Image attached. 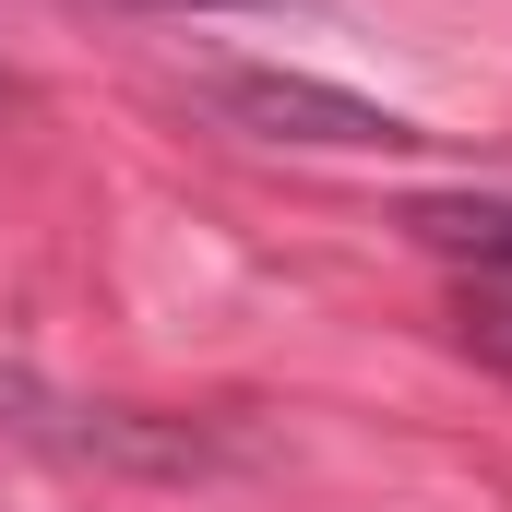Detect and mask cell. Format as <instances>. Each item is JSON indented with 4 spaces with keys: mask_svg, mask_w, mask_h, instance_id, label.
Here are the masks:
<instances>
[{
    "mask_svg": "<svg viewBox=\"0 0 512 512\" xmlns=\"http://www.w3.org/2000/svg\"><path fill=\"white\" fill-rule=\"evenodd\" d=\"M203 96L239 131H262V143H334V155H393V143H417V120H393L370 96H346V84H310V72H215Z\"/></svg>",
    "mask_w": 512,
    "mask_h": 512,
    "instance_id": "cell-1",
    "label": "cell"
},
{
    "mask_svg": "<svg viewBox=\"0 0 512 512\" xmlns=\"http://www.w3.org/2000/svg\"><path fill=\"white\" fill-rule=\"evenodd\" d=\"M405 227L429 239V251H453V262H477V274H512V203H405Z\"/></svg>",
    "mask_w": 512,
    "mask_h": 512,
    "instance_id": "cell-2",
    "label": "cell"
},
{
    "mask_svg": "<svg viewBox=\"0 0 512 512\" xmlns=\"http://www.w3.org/2000/svg\"><path fill=\"white\" fill-rule=\"evenodd\" d=\"M453 346L489 358V370H512V274H477V286L453 298Z\"/></svg>",
    "mask_w": 512,
    "mask_h": 512,
    "instance_id": "cell-3",
    "label": "cell"
}]
</instances>
